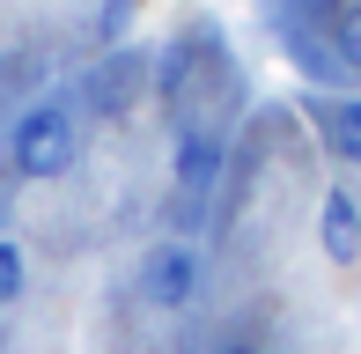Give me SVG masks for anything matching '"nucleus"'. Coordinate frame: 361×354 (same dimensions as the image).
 Returning a JSON list of instances; mask_svg holds the SVG:
<instances>
[{
	"mask_svg": "<svg viewBox=\"0 0 361 354\" xmlns=\"http://www.w3.org/2000/svg\"><path fill=\"white\" fill-rule=\"evenodd\" d=\"M8 163H15V177H30V185L67 177V170H74V111H67V104L23 111L15 133H8Z\"/></svg>",
	"mask_w": 361,
	"mask_h": 354,
	"instance_id": "nucleus-1",
	"label": "nucleus"
},
{
	"mask_svg": "<svg viewBox=\"0 0 361 354\" xmlns=\"http://www.w3.org/2000/svg\"><path fill=\"white\" fill-rule=\"evenodd\" d=\"M192 295H200V251H192V244H155L140 259V303H155V310H185Z\"/></svg>",
	"mask_w": 361,
	"mask_h": 354,
	"instance_id": "nucleus-2",
	"label": "nucleus"
},
{
	"mask_svg": "<svg viewBox=\"0 0 361 354\" xmlns=\"http://www.w3.org/2000/svg\"><path fill=\"white\" fill-rule=\"evenodd\" d=\"M317 244H324V259H332V266H354V259H361V200H354L347 185L324 192V207H317Z\"/></svg>",
	"mask_w": 361,
	"mask_h": 354,
	"instance_id": "nucleus-3",
	"label": "nucleus"
},
{
	"mask_svg": "<svg viewBox=\"0 0 361 354\" xmlns=\"http://www.w3.org/2000/svg\"><path fill=\"white\" fill-rule=\"evenodd\" d=\"M221 163H228V155H221V133H207V126H192V133L177 140V155H170V170H177L185 192H207L221 177Z\"/></svg>",
	"mask_w": 361,
	"mask_h": 354,
	"instance_id": "nucleus-4",
	"label": "nucleus"
},
{
	"mask_svg": "<svg viewBox=\"0 0 361 354\" xmlns=\"http://www.w3.org/2000/svg\"><path fill=\"white\" fill-rule=\"evenodd\" d=\"M324 133H332L339 163H361V104H332L324 111Z\"/></svg>",
	"mask_w": 361,
	"mask_h": 354,
	"instance_id": "nucleus-5",
	"label": "nucleus"
},
{
	"mask_svg": "<svg viewBox=\"0 0 361 354\" xmlns=\"http://www.w3.org/2000/svg\"><path fill=\"white\" fill-rule=\"evenodd\" d=\"M332 44H339V59H347V67H361V0H354V8H339Z\"/></svg>",
	"mask_w": 361,
	"mask_h": 354,
	"instance_id": "nucleus-6",
	"label": "nucleus"
},
{
	"mask_svg": "<svg viewBox=\"0 0 361 354\" xmlns=\"http://www.w3.org/2000/svg\"><path fill=\"white\" fill-rule=\"evenodd\" d=\"M23 266H30V259H23V244H8V236H0V303L23 295V281H30Z\"/></svg>",
	"mask_w": 361,
	"mask_h": 354,
	"instance_id": "nucleus-7",
	"label": "nucleus"
},
{
	"mask_svg": "<svg viewBox=\"0 0 361 354\" xmlns=\"http://www.w3.org/2000/svg\"><path fill=\"white\" fill-rule=\"evenodd\" d=\"M126 30H133V0H104V15H96V37H111V44H118Z\"/></svg>",
	"mask_w": 361,
	"mask_h": 354,
	"instance_id": "nucleus-8",
	"label": "nucleus"
},
{
	"mask_svg": "<svg viewBox=\"0 0 361 354\" xmlns=\"http://www.w3.org/2000/svg\"><path fill=\"white\" fill-rule=\"evenodd\" d=\"M214 354H266V347H258V340H221Z\"/></svg>",
	"mask_w": 361,
	"mask_h": 354,
	"instance_id": "nucleus-9",
	"label": "nucleus"
}]
</instances>
